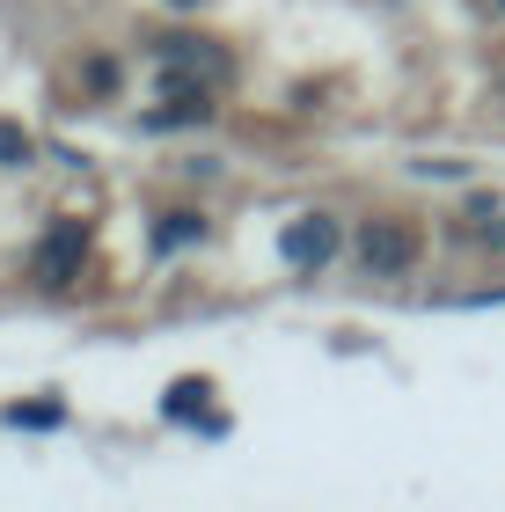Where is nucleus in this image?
<instances>
[{"label":"nucleus","mask_w":505,"mask_h":512,"mask_svg":"<svg viewBox=\"0 0 505 512\" xmlns=\"http://www.w3.org/2000/svg\"><path fill=\"white\" fill-rule=\"evenodd\" d=\"M359 264H366V278H403L418 264V227L410 220H366L359 227Z\"/></svg>","instance_id":"obj_1"},{"label":"nucleus","mask_w":505,"mask_h":512,"mask_svg":"<svg viewBox=\"0 0 505 512\" xmlns=\"http://www.w3.org/2000/svg\"><path fill=\"white\" fill-rule=\"evenodd\" d=\"M88 256V220H52V235L37 242V286H74Z\"/></svg>","instance_id":"obj_2"},{"label":"nucleus","mask_w":505,"mask_h":512,"mask_svg":"<svg viewBox=\"0 0 505 512\" xmlns=\"http://www.w3.org/2000/svg\"><path fill=\"white\" fill-rule=\"evenodd\" d=\"M337 242H344V227H337L330 213H308V220H293V227H286L279 256H286V264L301 271V278H315V271H323L330 256H337Z\"/></svg>","instance_id":"obj_3"},{"label":"nucleus","mask_w":505,"mask_h":512,"mask_svg":"<svg viewBox=\"0 0 505 512\" xmlns=\"http://www.w3.org/2000/svg\"><path fill=\"white\" fill-rule=\"evenodd\" d=\"M162 66L169 74H191V81H220L227 74V44L198 37V30H169L162 37Z\"/></svg>","instance_id":"obj_4"},{"label":"nucleus","mask_w":505,"mask_h":512,"mask_svg":"<svg viewBox=\"0 0 505 512\" xmlns=\"http://www.w3.org/2000/svg\"><path fill=\"white\" fill-rule=\"evenodd\" d=\"M213 118V81H191V74H169L162 81V110L147 125H205Z\"/></svg>","instance_id":"obj_5"},{"label":"nucleus","mask_w":505,"mask_h":512,"mask_svg":"<svg viewBox=\"0 0 505 512\" xmlns=\"http://www.w3.org/2000/svg\"><path fill=\"white\" fill-rule=\"evenodd\" d=\"M162 410H169V417H198L205 432H227V417L205 410V381H176V388L162 395Z\"/></svg>","instance_id":"obj_6"},{"label":"nucleus","mask_w":505,"mask_h":512,"mask_svg":"<svg viewBox=\"0 0 505 512\" xmlns=\"http://www.w3.org/2000/svg\"><path fill=\"white\" fill-rule=\"evenodd\" d=\"M198 235H205L198 213H162V220H154V249H162V256H169V249H191Z\"/></svg>","instance_id":"obj_7"},{"label":"nucleus","mask_w":505,"mask_h":512,"mask_svg":"<svg viewBox=\"0 0 505 512\" xmlns=\"http://www.w3.org/2000/svg\"><path fill=\"white\" fill-rule=\"evenodd\" d=\"M8 425H22V432H44V425H52V432H59V425H66V403H15Z\"/></svg>","instance_id":"obj_8"},{"label":"nucleus","mask_w":505,"mask_h":512,"mask_svg":"<svg viewBox=\"0 0 505 512\" xmlns=\"http://www.w3.org/2000/svg\"><path fill=\"white\" fill-rule=\"evenodd\" d=\"M0 161H8V169H22V161H30V132H22L15 118H0Z\"/></svg>","instance_id":"obj_9"},{"label":"nucleus","mask_w":505,"mask_h":512,"mask_svg":"<svg viewBox=\"0 0 505 512\" xmlns=\"http://www.w3.org/2000/svg\"><path fill=\"white\" fill-rule=\"evenodd\" d=\"M498 8H505V0H498Z\"/></svg>","instance_id":"obj_10"}]
</instances>
